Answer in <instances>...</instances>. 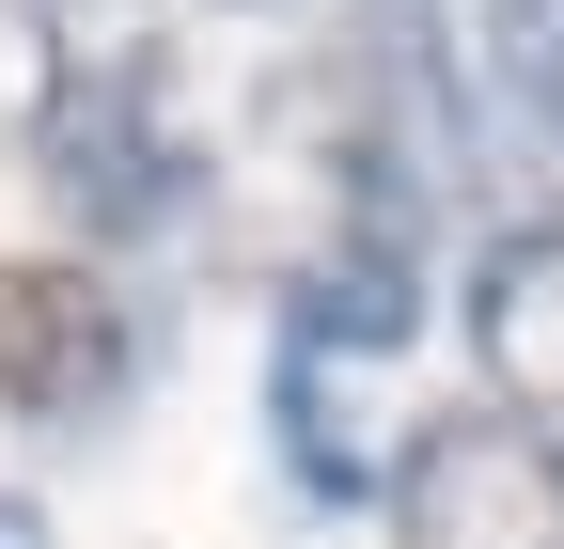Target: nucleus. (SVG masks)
<instances>
[{
    "instance_id": "nucleus-1",
    "label": "nucleus",
    "mask_w": 564,
    "mask_h": 549,
    "mask_svg": "<svg viewBox=\"0 0 564 549\" xmlns=\"http://www.w3.org/2000/svg\"><path fill=\"white\" fill-rule=\"evenodd\" d=\"M204 126L173 95V47H110L79 95H63L47 126V204H63V236H95V251H141V236H188L204 220Z\"/></svg>"
},
{
    "instance_id": "nucleus-2",
    "label": "nucleus",
    "mask_w": 564,
    "mask_h": 549,
    "mask_svg": "<svg viewBox=\"0 0 564 549\" xmlns=\"http://www.w3.org/2000/svg\"><path fill=\"white\" fill-rule=\"evenodd\" d=\"M141 362H158V330L110 267H0V424L95 440V424H126Z\"/></svg>"
},
{
    "instance_id": "nucleus-3",
    "label": "nucleus",
    "mask_w": 564,
    "mask_h": 549,
    "mask_svg": "<svg viewBox=\"0 0 564 549\" xmlns=\"http://www.w3.org/2000/svg\"><path fill=\"white\" fill-rule=\"evenodd\" d=\"M377 518L392 549H564V440L518 408H440V424H408Z\"/></svg>"
},
{
    "instance_id": "nucleus-4",
    "label": "nucleus",
    "mask_w": 564,
    "mask_h": 549,
    "mask_svg": "<svg viewBox=\"0 0 564 549\" xmlns=\"http://www.w3.org/2000/svg\"><path fill=\"white\" fill-rule=\"evenodd\" d=\"M470 362L518 424H564V220H502L470 251Z\"/></svg>"
},
{
    "instance_id": "nucleus-5",
    "label": "nucleus",
    "mask_w": 564,
    "mask_h": 549,
    "mask_svg": "<svg viewBox=\"0 0 564 549\" xmlns=\"http://www.w3.org/2000/svg\"><path fill=\"white\" fill-rule=\"evenodd\" d=\"M423 330V236L377 220H314L299 251V299H282V346H329V362H392Z\"/></svg>"
},
{
    "instance_id": "nucleus-6",
    "label": "nucleus",
    "mask_w": 564,
    "mask_h": 549,
    "mask_svg": "<svg viewBox=\"0 0 564 549\" xmlns=\"http://www.w3.org/2000/svg\"><path fill=\"white\" fill-rule=\"evenodd\" d=\"M267 408H282V471H299L314 503H392L408 440H377V362H329V346H282L267 362Z\"/></svg>"
},
{
    "instance_id": "nucleus-7",
    "label": "nucleus",
    "mask_w": 564,
    "mask_h": 549,
    "mask_svg": "<svg viewBox=\"0 0 564 549\" xmlns=\"http://www.w3.org/2000/svg\"><path fill=\"white\" fill-rule=\"evenodd\" d=\"M79 79H95L79 17H63V0H0V158H47V126H63Z\"/></svg>"
},
{
    "instance_id": "nucleus-8",
    "label": "nucleus",
    "mask_w": 564,
    "mask_h": 549,
    "mask_svg": "<svg viewBox=\"0 0 564 549\" xmlns=\"http://www.w3.org/2000/svg\"><path fill=\"white\" fill-rule=\"evenodd\" d=\"M486 63H502V95L564 142V0H486Z\"/></svg>"
},
{
    "instance_id": "nucleus-9",
    "label": "nucleus",
    "mask_w": 564,
    "mask_h": 549,
    "mask_svg": "<svg viewBox=\"0 0 564 549\" xmlns=\"http://www.w3.org/2000/svg\"><path fill=\"white\" fill-rule=\"evenodd\" d=\"M236 17H267V32H299V47H329V32H361L377 0H236Z\"/></svg>"
},
{
    "instance_id": "nucleus-10",
    "label": "nucleus",
    "mask_w": 564,
    "mask_h": 549,
    "mask_svg": "<svg viewBox=\"0 0 564 549\" xmlns=\"http://www.w3.org/2000/svg\"><path fill=\"white\" fill-rule=\"evenodd\" d=\"M0 549H47V503L32 487H0Z\"/></svg>"
}]
</instances>
